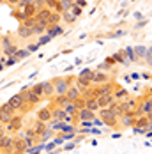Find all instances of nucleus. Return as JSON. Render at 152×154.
Returning <instances> with one entry per match:
<instances>
[{"instance_id": "1", "label": "nucleus", "mask_w": 152, "mask_h": 154, "mask_svg": "<svg viewBox=\"0 0 152 154\" xmlns=\"http://www.w3.org/2000/svg\"><path fill=\"white\" fill-rule=\"evenodd\" d=\"M73 85V80L71 78H57L53 80V87H55V96H65V92L69 91V87Z\"/></svg>"}, {"instance_id": "2", "label": "nucleus", "mask_w": 152, "mask_h": 154, "mask_svg": "<svg viewBox=\"0 0 152 154\" xmlns=\"http://www.w3.org/2000/svg\"><path fill=\"white\" fill-rule=\"evenodd\" d=\"M101 112H99V115H101V121L103 124H106V126H111V128H115L117 124H119V119L110 112V108H99Z\"/></svg>"}, {"instance_id": "3", "label": "nucleus", "mask_w": 152, "mask_h": 154, "mask_svg": "<svg viewBox=\"0 0 152 154\" xmlns=\"http://www.w3.org/2000/svg\"><path fill=\"white\" fill-rule=\"evenodd\" d=\"M20 96H21V99H23L27 105H30V106L37 105V103L41 101V97H39V96H35L29 87H23V89H21V92H20Z\"/></svg>"}, {"instance_id": "4", "label": "nucleus", "mask_w": 152, "mask_h": 154, "mask_svg": "<svg viewBox=\"0 0 152 154\" xmlns=\"http://www.w3.org/2000/svg\"><path fill=\"white\" fill-rule=\"evenodd\" d=\"M21 128H23V119H21V115H14L7 126L4 128L5 131H9V133H18V131H21Z\"/></svg>"}, {"instance_id": "5", "label": "nucleus", "mask_w": 152, "mask_h": 154, "mask_svg": "<svg viewBox=\"0 0 152 154\" xmlns=\"http://www.w3.org/2000/svg\"><path fill=\"white\" fill-rule=\"evenodd\" d=\"M110 82V78H108V75L105 73V71H94L90 76V85H94V87H99V85H103V83H108Z\"/></svg>"}, {"instance_id": "6", "label": "nucleus", "mask_w": 152, "mask_h": 154, "mask_svg": "<svg viewBox=\"0 0 152 154\" xmlns=\"http://www.w3.org/2000/svg\"><path fill=\"white\" fill-rule=\"evenodd\" d=\"M13 143H14L13 137H9V135H2L0 137V149L2 151H7V152L13 154Z\"/></svg>"}, {"instance_id": "7", "label": "nucleus", "mask_w": 152, "mask_h": 154, "mask_svg": "<svg viewBox=\"0 0 152 154\" xmlns=\"http://www.w3.org/2000/svg\"><path fill=\"white\" fill-rule=\"evenodd\" d=\"M73 85H74V87L81 94L85 92V91H89V89L92 87V85H90V80H89V78H83V76H78V78H76V83H73Z\"/></svg>"}, {"instance_id": "8", "label": "nucleus", "mask_w": 152, "mask_h": 154, "mask_svg": "<svg viewBox=\"0 0 152 154\" xmlns=\"http://www.w3.org/2000/svg\"><path fill=\"white\" fill-rule=\"evenodd\" d=\"M78 119H80V121L92 122V121L96 119V112H90V110H87V108H81V110L78 112Z\"/></svg>"}, {"instance_id": "9", "label": "nucleus", "mask_w": 152, "mask_h": 154, "mask_svg": "<svg viewBox=\"0 0 152 154\" xmlns=\"http://www.w3.org/2000/svg\"><path fill=\"white\" fill-rule=\"evenodd\" d=\"M7 103H9V105H11V106L14 108L16 112H20V110H21V108L25 106V101H23V99H21V96H20V94H14V96H13V97H11V99H9V101H7Z\"/></svg>"}, {"instance_id": "10", "label": "nucleus", "mask_w": 152, "mask_h": 154, "mask_svg": "<svg viewBox=\"0 0 152 154\" xmlns=\"http://www.w3.org/2000/svg\"><path fill=\"white\" fill-rule=\"evenodd\" d=\"M37 121H43V122H50L51 121V108H41L37 110Z\"/></svg>"}, {"instance_id": "11", "label": "nucleus", "mask_w": 152, "mask_h": 154, "mask_svg": "<svg viewBox=\"0 0 152 154\" xmlns=\"http://www.w3.org/2000/svg\"><path fill=\"white\" fill-rule=\"evenodd\" d=\"M16 35H18L20 39H30L34 34H32V29L25 27V25H20V27H18V30H16Z\"/></svg>"}, {"instance_id": "12", "label": "nucleus", "mask_w": 152, "mask_h": 154, "mask_svg": "<svg viewBox=\"0 0 152 154\" xmlns=\"http://www.w3.org/2000/svg\"><path fill=\"white\" fill-rule=\"evenodd\" d=\"M67 113L64 112V108H59V106H53L51 108V119L53 121H65Z\"/></svg>"}, {"instance_id": "13", "label": "nucleus", "mask_w": 152, "mask_h": 154, "mask_svg": "<svg viewBox=\"0 0 152 154\" xmlns=\"http://www.w3.org/2000/svg\"><path fill=\"white\" fill-rule=\"evenodd\" d=\"M115 99H113V94H108V96H99L97 97V105L99 108H108L111 103H113Z\"/></svg>"}, {"instance_id": "14", "label": "nucleus", "mask_w": 152, "mask_h": 154, "mask_svg": "<svg viewBox=\"0 0 152 154\" xmlns=\"http://www.w3.org/2000/svg\"><path fill=\"white\" fill-rule=\"evenodd\" d=\"M43 92H44V97H53L55 96V87H53V82H43Z\"/></svg>"}, {"instance_id": "15", "label": "nucleus", "mask_w": 152, "mask_h": 154, "mask_svg": "<svg viewBox=\"0 0 152 154\" xmlns=\"http://www.w3.org/2000/svg\"><path fill=\"white\" fill-rule=\"evenodd\" d=\"M62 32H64V27H62V25H51V27H48V29H46L44 34H48V35H50V37L53 39V37L60 35Z\"/></svg>"}, {"instance_id": "16", "label": "nucleus", "mask_w": 152, "mask_h": 154, "mask_svg": "<svg viewBox=\"0 0 152 154\" xmlns=\"http://www.w3.org/2000/svg\"><path fill=\"white\" fill-rule=\"evenodd\" d=\"M32 129H34V133H35L37 137H41L46 129H48V124L43 122V121H35V124L32 126Z\"/></svg>"}, {"instance_id": "17", "label": "nucleus", "mask_w": 152, "mask_h": 154, "mask_svg": "<svg viewBox=\"0 0 152 154\" xmlns=\"http://www.w3.org/2000/svg\"><path fill=\"white\" fill-rule=\"evenodd\" d=\"M65 97H67V99H69V101L73 103V101H76L78 97H81V92H80V91L76 89L74 85H71V87H69V91L65 92Z\"/></svg>"}, {"instance_id": "18", "label": "nucleus", "mask_w": 152, "mask_h": 154, "mask_svg": "<svg viewBox=\"0 0 152 154\" xmlns=\"http://www.w3.org/2000/svg\"><path fill=\"white\" fill-rule=\"evenodd\" d=\"M46 21H48V25H50V27H51V25H60V21H62L60 13H57V11H51V14H50V18H48Z\"/></svg>"}, {"instance_id": "19", "label": "nucleus", "mask_w": 152, "mask_h": 154, "mask_svg": "<svg viewBox=\"0 0 152 154\" xmlns=\"http://www.w3.org/2000/svg\"><path fill=\"white\" fill-rule=\"evenodd\" d=\"M120 121L124 126H133L135 124V113L133 112H127V113H122L120 115Z\"/></svg>"}, {"instance_id": "20", "label": "nucleus", "mask_w": 152, "mask_h": 154, "mask_svg": "<svg viewBox=\"0 0 152 154\" xmlns=\"http://www.w3.org/2000/svg\"><path fill=\"white\" fill-rule=\"evenodd\" d=\"M113 99H117V101H126V99H129V97H127V91H126V89H120V87L115 89V91H113Z\"/></svg>"}, {"instance_id": "21", "label": "nucleus", "mask_w": 152, "mask_h": 154, "mask_svg": "<svg viewBox=\"0 0 152 154\" xmlns=\"http://www.w3.org/2000/svg\"><path fill=\"white\" fill-rule=\"evenodd\" d=\"M51 14V9H48V7H43V9H37V14H35V20L37 21H41V20H48Z\"/></svg>"}, {"instance_id": "22", "label": "nucleus", "mask_w": 152, "mask_h": 154, "mask_svg": "<svg viewBox=\"0 0 152 154\" xmlns=\"http://www.w3.org/2000/svg\"><path fill=\"white\" fill-rule=\"evenodd\" d=\"M64 112L67 113V115H71V117H78V106H76L74 103H67L65 106H64Z\"/></svg>"}, {"instance_id": "23", "label": "nucleus", "mask_w": 152, "mask_h": 154, "mask_svg": "<svg viewBox=\"0 0 152 154\" xmlns=\"http://www.w3.org/2000/svg\"><path fill=\"white\" fill-rule=\"evenodd\" d=\"M21 11H23L25 18H34V16L37 14V5H35V4H32V5H27L25 9H21Z\"/></svg>"}, {"instance_id": "24", "label": "nucleus", "mask_w": 152, "mask_h": 154, "mask_svg": "<svg viewBox=\"0 0 152 154\" xmlns=\"http://www.w3.org/2000/svg\"><path fill=\"white\" fill-rule=\"evenodd\" d=\"M51 99H53V105H55V106H59V108H64L67 103H71L65 96H57V97H51Z\"/></svg>"}, {"instance_id": "25", "label": "nucleus", "mask_w": 152, "mask_h": 154, "mask_svg": "<svg viewBox=\"0 0 152 154\" xmlns=\"http://www.w3.org/2000/svg\"><path fill=\"white\" fill-rule=\"evenodd\" d=\"M13 117H14L13 113H9V112H5L4 108L0 106V122H2V124H7L9 121H11V119H13Z\"/></svg>"}, {"instance_id": "26", "label": "nucleus", "mask_w": 152, "mask_h": 154, "mask_svg": "<svg viewBox=\"0 0 152 154\" xmlns=\"http://www.w3.org/2000/svg\"><path fill=\"white\" fill-rule=\"evenodd\" d=\"M124 57H126V60L127 62H135L136 60V55H135V50L129 46V48H126L124 50Z\"/></svg>"}, {"instance_id": "27", "label": "nucleus", "mask_w": 152, "mask_h": 154, "mask_svg": "<svg viewBox=\"0 0 152 154\" xmlns=\"http://www.w3.org/2000/svg\"><path fill=\"white\" fill-rule=\"evenodd\" d=\"M85 108H87V110H90V112H96V110H99L97 99H85Z\"/></svg>"}, {"instance_id": "28", "label": "nucleus", "mask_w": 152, "mask_h": 154, "mask_svg": "<svg viewBox=\"0 0 152 154\" xmlns=\"http://www.w3.org/2000/svg\"><path fill=\"white\" fill-rule=\"evenodd\" d=\"M108 108H110V112H111V113H113L117 119H119V117L122 115V110H120V105H119V103H111V105H110Z\"/></svg>"}, {"instance_id": "29", "label": "nucleus", "mask_w": 152, "mask_h": 154, "mask_svg": "<svg viewBox=\"0 0 152 154\" xmlns=\"http://www.w3.org/2000/svg\"><path fill=\"white\" fill-rule=\"evenodd\" d=\"M30 91L35 96H39V97H44V92H43V83H35V85H32Z\"/></svg>"}, {"instance_id": "30", "label": "nucleus", "mask_w": 152, "mask_h": 154, "mask_svg": "<svg viewBox=\"0 0 152 154\" xmlns=\"http://www.w3.org/2000/svg\"><path fill=\"white\" fill-rule=\"evenodd\" d=\"M111 62H124V64H129V62L126 60V57H124V51H117V53H113V57L110 59Z\"/></svg>"}, {"instance_id": "31", "label": "nucleus", "mask_w": 152, "mask_h": 154, "mask_svg": "<svg viewBox=\"0 0 152 154\" xmlns=\"http://www.w3.org/2000/svg\"><path fill=\"white\" fill-rule=\"evenodd\" d=\"M60 16H62V21H65V23H74L76 21V18L69 11H65V13H60Z\"/></svg>"}, {"instance_id": "32", "label": "nucleus", "mask_w": 152, "mask_h": 154, "mask_svg": "<svg viewBox=\"0 0 152 154\" xmlns=\"http://www.w3.org/2000/svg\"><path fill=\"white\" fill-rule=\"evenodd\" d=\"M41 151H43V143H39V145H32V147H29L23 154H39Z\"/></svg>"}, {"instance_id": "33", "label": "nucleus", "mask_w": 152, "mask_h": 154, "mask_svg": "<svg viewBox=\"0 0 152 154\" xmlns=\"http://www.w3.org/2000/svg\"><path fill=\"white\" fill-rule=\"evenodd\" d=\"M29 55H30V53H29L27 50H18V51L14 53V59H16L18 62H20V60H23V59H27Z\"/></svg>"}, {"instance_id": "34", "label": "nucleus", "mask_w": 152, "mask_h": 154, "mask_svg": "<svg viewBox=\"0 0 152 154\" xmlns=\"http://www.w3.org/2000/svg\"><path fill=\"white\" fill-rule=\"evenodd\" d=\"M135 53H136V59L138 57H141V59H145V55H147V48L145 46H135Z\"/></svg>"}, {"instance_id": "35", "label": "nucleus", "mask_w": 152, "mask_h": 154, "mask_svg": "<svg viewBox=\"0 0 152 154\" xmlns=\"http://www.w3.org/2000/svg\"><path fill=\"white\" fill-rule=\"evenodd\" d=\"M51 41V37L48 35V34H43V35H39V41H37V46H43V45H48Z\"/></svg>"}, {"instance_id": "36", "label": "nucleus", "mask_w": 152, "mask_h": 154, "mask_svg": "<svg viewBox=\"0 0 152 154\" xmlns=\"http://www.w3.org/2000/svg\"><path fill=\"white\" fill-rule=\"evenodd\" d=\"M60 133H76V128L73 126V124L64 122V126H62V131H60Z\"/></svg>"}, {"instance_id": "37", "label": "nucleus", "mask_w": 152, "mask_h": 154, "mask_svg": "<svg viewBox=\"0 0 152 154\" xmlns=\"http://www.w3.org/2000/svg\"><path fill=\"white\" fill-rule=\"evenodd\" d=\"M0 45H2V50H5V48H9L11 45H14V43L11 41V37H9V35H5V37H2V41H0Z\"/></svg>"}, {"instance_id": "38", "label": "nucleus", "mask_w": 152, "mask_h": 154, "mask_svg": "<svg viewBox=\"0 0 152 154\" xmlns=\"http://www.w3.org/2000/svg\"><path fill=\"white\" fill-rule=\"evenodd\" d=\"M81 11H83V9H81V7H78V5H74V4H73V7L69 9V13L74 16V18H80V16H81Z\"/></svg>"}, {"instance_id": "39", "label": "nucleus", "mask_w": 152, "mask_h": 154, "mask_svg": "<svg viewBox=\"0 0 152 154\" xmlns=\"http://www.w3.org/2000/svg\"><path fill=\"white\" fill-rule=\"evenodd\" d=\"M35 23H37V20H35V16H34V18H27L21 25H25V27H29V29H34V27H35Z\"/></svg>"}, {"instance_id": "40", "label": "nucleus", "mask_w": 152, "mask_h": 154, "mask_svg": "<svg viewBox=\"0 0 152 154\" xmlns=\"http://www.w3.org/2000/svg\"><path fill=\"white\" fill-rule=\"evenodd\" d=\"M32 4H34V0H20L18 5H16V9H25L27 5H32Z\"/></svg>"}, {"instance_id": "41", "label": "nucleus", "mask_w": 152, "mask_h": 154, "mask_svg": "<svg viewBox=\"0 0 152 154\" xmlns=\"http://www.w3.org/2000/svg\"><path fill=\"white\" fill-rule=\"evenodd\" d=\"M111 69V60H106L99 66V71H110Z\"/></svg>"}, {"instance_id": "42", "label": "nucleus", "mask_w": 152, "mask_h": 154, "mask_svg": "<svg viewBox=\"0 0 152 154\" xmlns=\"http://www.w3.org/2000/svg\"><path fill=\"white\" fill-rule=\"evenodd\" d=\"M92 73H94V69H83V71L80 73V76H83V78H89V80H90Z\"/></svg>"}, {"instance_id": "43", "label": "nucleus", "mask_w": 152, "mask_h": 154, "mask_svg": "<svg viewBox=\"0 0 152 154\" xmlns=\"http://www.w3.org/2000/svg\"><path fill=\"white\" fill-rule=\"evenodd\" d=\"M51 135H53V131H51V129L48 128V129H46L44 133H43V135L39 137V138H41V140H43V142H44V140H48V138H50V137H51Z\"/></svg>"}, {"instance_id": "44", "label": "nucleus", "mask_w": 152, "mask_h": 154, "mask_svg": "<svg viewBox=\"0 0 152 154\" xmlns=\"http://www.w3.org/2000/svg\"><path fill=\"white\" fill-rule=\"evenodd\" d=\"M37 43H29V46L25 48V50H27V51H29V53H34V51H35V50H37Z\"/></svg>"}, {"instance_id": "45", "label": "nucleus", "mask_w": 152, "mask_h": 154, "mask_svg": "<svg viewBox=\"0 0 152 154\" xmlns=\"http://www.w3.org/2000/svg\"><path fill=\"white\" fill-rule=\"evenodd\" d=\"M145 60L149 62V66H152V46L147 48V55H145Z\"/></svg>"}, {"instance_id": "46", "label": "nucleus", "mask_w": 152, "mask_h": 154, "mask_svg": "<svg viewBox=\"0 0 152 154\" xmlns=\"http://www.w3.org/2000/svg\"><path fill=\"white\" fill-rule=\"evenodd\" d=\"M34 4L37 5V9H43V7H46V0H34Z\"/></svg>"}, {"instance_id": "47", "label": "nucleus", "mask_w": 152, "mask_h": 154, "mask_svg": "<svg viewBox=\"0 0 152 154\" xmlns=\"http://www.w3.org/2000/svg\"><path fill=\"white\" fill-rule=\"evenodd\" d=\"M43 149H44V151H53V149H55V143H53V142H50V143H43Z\"/></svg>"}, {"instance_id": "48", "label": "nucleus", "mask_w": 152, "mask_h": 154, "mask_svg": "<svg viewBox=\"0 0 152 154\" xmlns=\"http://www.w3.org/2000/svg\"><path fill=\"white\" fill-rule=\"evenodd\" d=\"M74 5H78V7H87V0H74Z\"/></svg>"}, {"instance_id": "49", "label": "nucleus", "mask_w": 152, "mask_h": 154, "mask_svg": "<svg viewBox=\"0 0 152 154\" xmlns=\"http://www.w3.org/2000/svg\"><path fill=\"white\" fill-rule=\"evenodd\" d=\"M5 2H7V4H9V5H11V7H16V5H18V2H20V0H5Z\"/></svg>"}, {"instance_id": "50", "label": "nucleus", "mask_w": 152, "mask_h": 154, "mask_svg": "<svg viewBox=\"0 0 152 154\" xmlns=\"http://www.w3.org/2000/svg\"><path fill=\"white\" fill-rule=\"evenodd\" d=\"M145 117H147V119H149V122H152V112H149V113H147V115H145Z\"/></svg>"}, {"instance_id": "51", "label": "nucleus", "mask_w": 152, "mask_h": 154, "mask_svg": "<svg viewBox=\"0 0 152 154\" xmlns=\"http://www.w3.org/2000/svg\"><path fill=\"white\" fill-rule=\"evenodd\" d=\"M4 67H5V66H4V64H2V62H0V71H2V69H4Z\"/></svg>"}, {"instance_id": "52", "label": "nucleus", "mask_w": 152, "mask_h": 154, "mask_svg": "<svg viewBox=\"0 0 152 154\" xmlns=\"http://www.w3.org/2000/svg\"><path fill=\"white\" fill-rule=\"evenodd\" d=\"M2 129H4V124L0 122V131H2Z\"/></svg>"}, {"instance_id": "53", "label": "nucleus", "mask_w": 152, "mask_h": 154, "mask_svg": "<svg viewBox=\"0 0 152 154\" xmlns=\"http://www.w3.org/2000/svg\"><path fill=\"white\" fill-rule=\"evenodd\" d=\"M0 2H5V0H0Z\"/></svg>"}]
</instances>
